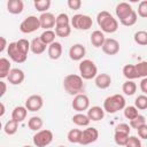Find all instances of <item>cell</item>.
<instances>
[{
    "mask_svg": "<svg viewBox=\"0 0 147 147\" xmlns=\"http://www.w3.org/2000/svg\"><path fill=\"white\" fill-rule=\"evenodd\" d=\"M63 87L65 92L70 95H77L79 93H83L84 92L83 77L76 74L67 75L63 79Z\"/></svg>",
    "mask_w": 147,
    "mask_h": 147,
    "instance_id": "1",
    "label": "cell"
},
{
    "mask_svg": "<svg viewBox=\"0 0 147 147\" xmlns=\"http://www.w3.org/2000/svg\"><path fill=\"white\" fill-rule=\"evenodd\" d=\"M96 22L105 33H114L118 29V21L107 10H102L98 14Z\"/></svg>",
    "mask_w": 147,
    "mask_h": 147,
    "instance_id": "2",
    "label": "cell"
},
{
    "mask_svg": "<svg viewBox=\"0 0 147 147\" xmlns=\"http://www.w3.org/2000/svg\"><path fill=\"white\" fill-rule=\"evenodd\" d=\"M126 101L122 94H113L107 96L103 101V109L108 114H115L125 108Z\"/></svg>",
    "mask_w": 147,
    "mask_h": 147,
    "instance_id": "3",
    "label": "cell"
},
{
    "mask_svg": "<svg viewBox=\"0 0 147 147\" xmlns=\"http://www.w3.org/2000/svg\"><path fill=\"white\" fill-rule=\"evenodd\" d=\"M79 74L83 77V79L88 80V79L95 78V76L98 75V68L92 60L85 59V60H82L79 63Z\"/></svg>",
    "mask_w": 147,
    "mask_h": 147,
    "instance_id": "4",
    "label": "cell"
},
{
    "mask_svg": "<svg viewBox=\"0 0 147 147\" xmlns=\"http://www.w3.org/2000/svg\"><path fill=\"white\" fill-rule=\"evenodd\" d=\"M53 132L48 129H40L39 131H36L32 141L37 147H45L48 146L53 141Z\"/></svg>",
    "mask_w": 147,
    "mask_h": 147,
    "instance_id": "5",
    "label": "cell"
},
{
    "mask_svg": "<svg viewBox=\"0 0 147 147\" xmlns=\"http://www.w3.org/2000/svg\"><path fill=\"white\" fill-rule=\"evenodd\" d=\"M71 26L76 30H88L90 28H92L93 21L91 18V16L85 15V14H76L71 17Z\"/></svg>",
    "mask_w": 147,
    "mask_h": 147,
    "instance_id": "6",
    "label": "cell"
},
{
    "mask_svg": "<svg viewBox=\"0 0 147 147\" xmlns=\"http://www.w3.org/2000/svg\"><path fill=\"white\" fill-rule=\"evenodd\" d=\"M7 53H8L9 57L16 63H23L28 59V53H25L23 49H21L16 41H13V42L8 44Z\"/></svg>",
    "mask_w": 147,
    "mask_h": 147,
    "instance_id": "7",
    "label": "cell"
},
{
    "mask_svg": "<svg viewBox=\"0 0 147 147\" xmlns=\"http://www.w3.org/2000/svg\"><path fill=\"white\" fill-rule=\"evenodd\" d=\"M40 21L39 17L34 16V15H30L26 18H24L21 24H20V30L23 33H32L34 31H37L38 29H40Z\"/></svg>",
    "mask_w": 147,
    "mask_h": 147,
    "instance_id": "8",
    "label": "cell"
},
{
    "mask_svg": "<svg viewBox=\"0 0 147 147\" xmlns=\"http://www.w3.org/2000/svg\"><path fill=\"white\" fill-rule=\"evenodd\" d=\"M71 107L74 110H76L77 113H83L84 110H87L90 108V99L86 94L84 93H79L77 95H75Z\"/></svg>",
    "mask_w": 147,
    "mask_h": 147,
    "instance_id": "9",
    "label": "cell"
},
{
    "mask_svg": "<svg viewBox=\"0 0 147 147\" xmlns=\"http://www.w3.org/2000/svg\"><path fill=\"white\" fill-rule=\"evenodd\" d=\"M99 138V131L95 127H86L85 130L82 131V139H80V145H90L92 142H95Z\"/></svg>",
    "mask_w": 147,
    "mask_h": 147,
    "instance_id": "10",
    "label": "cell"
},
{
    "mask_svg": "<svg viewBox=\"0 0 147 147\" xmlns=\"http://www.w3.org/2000/svg\"><path fill=\"white\" fill-rule=\"evenodd\" d=\"M44 106V99L39 94H32L25 100V107L29 111H38Z\"/></svg>",
    "mask_w": 147,
    "mask_h": 147,
    "instance_id": "11",
    "label": "cell"
},
{
    "mask_svg": "<svg viewBox=\"0 0 147 147\" xmlns=\"http://www.w3.org/2000/svg\"><path fill=\"white\" fill-rule=\"evenodd\" d=\"M102 52L107 55H116L119 52V42L114 38H108L102 45Z\"/></svg>",
    "mask_w": 147,
    "mask_h": 147,
    "instance_id": "12",
    "label": "cell"
},
{
    "mask_svg": "<svg viewBox=\"0 0 147 147\" xmlns=\"http://www.w3.org/2000/svg\"><path fill=\"white\" fill-rule=\"evenodd\" d=\"M39 21H40V26L42 29L49 30V29H52V28L55 26L56 17L52 13L45 11V13H41V15L39 16Z\"/></svg>",
    "mask_w": 147,
    "mask_h": 147,
    "instance_id": "13",
    "label": "cell"
},
{
    "mask_svg": "<svg viewBox=\"0 0 147 147\" xmlns=\"http://www.w3.org/2000/svg\"><path fill=\"white\" fill-rule=\"evenodd\" d=\"M86 54V49L82 44H75L69 49V56L72 61H82Z\"/></svg>",
    "mask_w": 147,
    "mask_h": 147,
    "instance_id": "14",
    "label": "cell"
},
{
    "mask_svg": "<svg viewBox=\"0 0 147 147\" xmlns=\"http://www.w3.org/2000/svg\"><path fill=\"white\" fill-rule=\"evenodd\" d=\"M134 9L131 7V5L129 2H119L116 8H115V13H116V16L119 21H122L123 18H125L126 16H129Z\"/></svg>",
    "mask_w": 147,
    "mask_h": 147,
    "instance_id": "15",
    "label": "cell"
},
{
    "mask_svg": "<svg viewBox=\"0 0 147 147\" xmlns=\"http://www.w3.org/2000/svg\"><path fill=\"white\" fill-rule=\"evenodd\" d=\"M24 78H25L24 71L21 70V69H18V68L11 69L10 72H9V75H8V77H7L8 82L11 85H20V84H22L23 80H24Z\"/></svg>",
    "mask_w": 147,
    "mask_h": 147,
    "instance_id": "16",
    "label": "cell"
},
{
    "mask_svg": "<svg viewBox=\"0 0 147 147\" xmlns=\"http://www.w3.org/2000/svg\"><path fill=\"white\" fill-rule=\"evenodd\" d=\"M62 51H63L62 45L59 41H54V42L48 45L47 53H48V56L51 60H59L62 55Z\"/></svg>",
    "mask_w": 147,
    "mask_h": 147,
    "instance_id": "17",
    "label": "cell"
},
{
    "mask_svg": "<svg viewBox=\"0 0 147 147\" xmlns=\"http://www.w3.org/2000/svg\"><path fill=\"white\" fill-rule=\"evenodd\" d=\"M105 113H106L105 109L101 108V107H99V106H93V107H91V108L87 109V116L93 122H98V121L103 119Z\"/></svg>",
    "mask_w": 147,
    "mask_h": 147,
    "instance_id": "18",
    "label": "cell"
},
{
    "mask_svg": "<svg viewBox=\"0 0 147 147\" xmlns=\"http://www.w3.org/2000/svg\"><path fill=\"white\" fill-rule=\"evenodd\" d=\"M46 46H48V45H46V44L40 39V37L33 38V39L31 40V42H30V51H31L33 54L39 55V54H42V53L46 51Z\"/></svg>",
    "mask_w": 147,
    "mask_h": 147,
    "instance_id": "19",
    "label": "cell"
},
{
    "mask_svg": "<svg viewBox=\"0 0 147 147\" xmlns=\"http://www.w3.org/2000/svg\"><path fill=\"white\" fill-rule=\"evenodd\" d=\"M94 82H95L96 87H99V88H101V90H106V88H108V87L110 86V84H111V77H110V75H108V74H98V75L95 76Z\"/></svg>",
    "mask_w": 147,
    "mask_h": 147,
    "instance_id": "20",
    "label": "cell"
},
{
    "mask_svg": "<svg viewBox=\"0 0 147 147\" xmlns=\"http://www.w3.org/2000/svg\"><path fill=\"white\" fill-rule=\"evenodd\" d=\"M24 3L22 0H8L7 1V10L13 15H18L23 11Z\"/></svg>",
    "mask_w": 147,
    "mask_h": 147,
    "instance_id": "21",
    "label": "cell"
},
{
    "mask_svg": "<svg viewBox=\"0 0 147 147\" xmlns=\"http://www.w3.org/2000/svg\"><path fill=\"white\" fill-rule=\"evenodd\" d=\"M28 111L29 110H28V108L25 106H16L11 111V118L17 121L18 123H21L26 118Z\"/></svg>",
    "mask_w": 147,
    "mask_h": 147,
    "instance_id": "22",
    "label": "cell"
},
{
    "mask_svg": "<svg viewBox=\"0 0 147 147\" xmlns=\"http://www.w3.org/2000/svg\"><path fill=\"white\" fill-rule=\"evenodd\" d=\"M106 38H105V32L103 31H100V30H95L92 32L91 34V42L94 47L99 48V47H102L103 42H105Z\"/></svg>",
    "mask_w": 147,
    "mask_h": 147,
    "instance_id": "23",
    "label": "cell"
},
{
    "mask_svg": "<svg viewBox=\"0 0 147 147\" xmlns=\"http://www.w3.org/2000/svg\"><path fill=\"white\" fill-rule=\"evenodd\" d=\"M123 75L126 79H137L139 78V75L137 72V69H136V65L134 64H125L123 67Z\"/></svg>",
    "mask_w": 147,
    "mask_h": 147,
    "instance_id": "24",
    "label": "cell"
},
{
    "mask_svg": "<svg viewBox=\"0 0 147 147\" xmlns=\"http://www.w3.org/2000/svg\"><path fill=\"white\" fill-rule=\"evenodd\" d=\"M10 70H11V67H10L9 60L6 57H1L0 59V78L1 79L7 78Z\"/></svg>",
    "mask_w": 147,
    "mask_h": 147,
    "instance_id": "25",
    "label": "cell"
},
{
    "mask_svg": "<svg viewBox=\"0 0 147 147\" xmlns=\"http://www.w3.org/2000/svg\"><path fill=\"white\" fill-rule=\"evenodd\" d=\"M71 119H72V122H74L76 125H78V126H88V124H90V122H91L90 117H88L87 115L83 114V113H77L76 115L72 116Z\"/></svg>",
    "mask_w": 147,
    "mask_h": 147,
    "instance_id": "26",
    "label": "cell"
},
{
    "mask_svg": "<svg viewBox=\"0 0 147 147\" xmlns=\"http://www.w3.org/2000/svg\"><path fill=\"white\" fill-rule=\"evenodd\" d=\"M122 91L125 95H133L137 91V84L132 80V79H127L125 83H123L122 85Z\"/></svg>",
    "mask_w": 147,
    "mask_h": 147,
    "instance_id": "27",
    "label": "cell"
},
{
    "mask_svg": "<svg viewBox=\"0 0 147 147\" xmlns=\"http://www.w3.org/2000/svg\"><path fill=\"white\" fill-rule=\"evenodd\" d=\"M44 125V121L41 117L39 116H32L29 121H28V126L30 130L32 131H39Z\"/></svg>",
    "mask_w": 147,
    "mask_h": 147,
    "instance_id": "28",
    "label": "cell"
},
{
    "mask_svg": "<svg viewBox=\"0 0 147 147\" xmlns=\"http://www.w3.org/2000/svg\"><path fill=\"white\" fill-rule=\"evenodd\" d=\"M55 33L57 37L67 38L71 33V24H64V25H55Z\"/></svg>",
    "mask_w": 147,
    "mask_h": 147,
    "instance_id": "29",
    "label": "cell"
},
{
    "mask_svg": "<svg viewBox=\"0 0 147 147\" xmlns=\"http://www.w3.org/2000/svg\"><path fill=\"white\" fill-rule=\"evenodd\" d=\"M17 130H18V122L15 121V119H13V118L9 119V121L5 124V126H3V131H5V133L8 134V136L15 134V133L17 132Z\"/></svg>",
    "mask_w": 147,
    "mask_h": 147,
    "instance_id": "30",
    "label": "cell"
},
{
    "mask_svg": "<svg viewBox=\"0 0 147 147\" xmlns=\"http://www.w3.org/2000/svg\"><path fill=\"white\" fill-rule=\"evenodd\" d=\"M68 141L71 144H79L80 139H82V130L79 129H71L68 132Z\"/></svg>",
    "mask_w": 147,
    "mask_h": 147,
    "instance_id": "31",
    "label": "cell"
},
{
    "mask_svg": "<svg viewBox=\"0 0 147 147\" xmlns=\"http://www.w3.org/2000/svg\"><path fill=\"white\" fill-rule=\"evenodd\" d=\"M55 36H56L55 31H53L52 29H49V30H45V31L40 34V39H41L46 45H49V44H52V42L55 41Z\"/></svg>",
    "mask_w": 147,
    "mask_h": 147,
    "instance_id": "32",
    "label": "cell"
},
{
    "mask_svg": "<svg viewBox=\"0 0 147 147\" xmlns=\"http://www.w3.org/2000/svg\"><path fill=\"white\" fill-rule=\"evenodd\" d=\"M133 39L136 44L140 46H147V31H144V30L137 31L133 36Z\"/></svg>",
    "mask_w": 147,
    "mask_h": 147,
    "instance_id": "33",
    "label": "cell"
},
{
    "mask_svg": "<svg viewBox=\"0 0 147 147\" xmlns=\"http://www.w3.org/2000/svg\"><path fill=\"white\" fill-rule=\"evenodd\" d=\"M137 21H138V14H137L136 10H133L129 16H126L125 18L119 21V23L122 25H124V26H132V25H134L137 23Z\"/></svg>",
    "mask_w": 147,
    "mask_h": 147,
    "instance_id": "34",
    "label": "cell"
},
{
    "mask_svg": "<svg viewBox=\"0 0 147 147\" xmlns=\"http://www.w3.org/2000/svg\"><path fill=\"white\" fill-rule=\"evenodd\" d=\"M129 137H130L129 133H124V132H119V131H115V133H114V140L119 146H125Z\"/></svg>",
    "mask_w": 147,
    "mask_h": 147,
    "instance_id": "35",
    "label": "cell"
},
{
    "mask_svg": "<svg viewBox=\"0 0 147 147\" xmlns=\"http://www.w3.org/2000/svg\"><path fill=\"white\" fill-rule=\"evenodd\" d=\"M49 7H51V0H37V1H34V8L38 11L45 13L49 9Z\"/></svg>",
    "mask_w": 147,
    "mask_h": 147,
    "instance_id": "36",
    "label": "cell"
},
{
    "mask_svg": "<svg viewBox=\"0 0 147 147\" xmlns=\"http://www.w3.org/2000/svg\"><path fill=\"white\" fill-rule=\"evenodd\" d=\"M138 115H139V113H138V108L136 106H127V107L125 106V108H124V116L127 119H133Z\"/></svg>",
    "mask_w": 147,
    "mask_h": 147,
    "instance_id": "37",
    "label": "cell"
},
{
    "mask_svg": "<svg viewBox=\"0 0 147 147\" xmlns=\"http://www.w3.org/2000/svg\"><path fill=\"white\" fill-rule=\"evenodd\" d=\"M134 106L140 109V110H145L147 109V96L145 94H141V95H138L134 100Z\"/></svg>",
    "mask_w": 147,
    "mask_h": 147,
    "instance_id": "38",
    "label": "cell"
},
{
    "mask_svg": "<svg viewBox=\"0 0 147 147\" xmlns=\"http://www.w3.org/2000/svg\"><path fill=\"white\" fill-rule=\"evenodd\" d=\"M136 65V69H137V72L139 75V78H144V77H147V61H141V62H138Z\"/></svg>",
    "mask_w": 147,
    "mask_h": 147,
    "instance_id": "39",
    "label": "cell"
},
{
    "mask_svg": "<svg viewBox=\"0 0 147 147\" xmlns=\"http://www.w3.org/2000/svg\"><path fill=\"white\" fill-rule=\"evenodd\" d=\"M146 123V118H145V116L144 115H138L137 117H134L133 119H130V126L131 127H133V129H138L139 126H141L142 124H145Z\"/></svg>",
    "mask_w": 147,
    "mask_h": 147,
    "instance_id": "40",
    "label": "cell"
},
{
    "mask_svg": "<svg viewBox=\"0 0 147 147\" xmlns=\"http://www.w3.org/2000/svg\"><path fill=\"white\" fill-rule=\"evenodd\" d=\"M71 18H69L68 14L65 13H60L56 16V23L55 25H64V24H71Z\"/></svg>",
    "mask_w": 147,
    "mask_h": 147,
    "instance_id": "41",
    "label": "cell"
},
{
    "mask_svg": "<svg viewBox=\"0 0 147 147\" xmlns=\"http://www.w3.org/2000/svg\"><path fill=\"white\" fill-rule=\"evenodd\" d=\"M137 14L142 18H147V0H141L139 2Z\"/></svg>",
    "mask_w": 147,
    "mask_h": 147,
    "instance_id": "42",
    "label": "cell"
},
{
    "mask_svg": "<svg viewBox=\"0 0 147 147\" xmlns=\"http://www.w3.org/2000/svg\"><path fill=\"white\" fill-rule=\"evenodd\" d=\"M125 146L126 147H141V140L140 138H137L136 136H130Z\"/></svg>",
    "mask_w": 147,
    "mask_h": 147,
    "instance_id": "43",
    "label": "cell"
},
{
    "mask_svg": "<svg viewBox=\"0 0 147 147\" xmlns=\"http://www.w3.org/2000/svg\"><path fill=\"white\" fill-rule=\"evenodd\" d=\"M67 3L71 10H78L82 7V0H67Z\"/></svg>",
    "mask_w": 147,
    "mask_h": 147,
    "instance_id": "44",
    "label": "cell"
},
{
    "mask_svg": "<svg viewBox=\"0 0 147 147\" xmlns=\"http://www.w3.org/2000/svg\"><path fill=\"white\" fill-rule=\"evenodd\" d=\"M16 42L20 46L21 49H23L25 53H29V51H30V42L26 39H18Z\"/></svg>",
    "mask_w": 147,
    "mask_h": 147,
    "instance_id": "45",
    "label": "cell"
},
{
    "mask_svg": "<svg viewBox=\"0 0 147 147\" xmlns=\"http://www.w3.org/2000/svg\"><path fill=\"white\" fill-rule=\"evenodd\" d=\"M115 131H119V132H124V133H129V134H130L131 126H130V124H126V123H121V124H117V125H116Z\"/></svg>",
    "mask_w": 147,
    "mask_h": 147,
    "instance_id": "46",
    "label": "cell"
},
{
    "mask_svg": "<svg viewBox=\"0 0 147 147\" xmlns=\"http://www.w3.org/2000/svg\"><path fill=\"white\" fill-rule=\"evenodd\" d=\"M138 131V136L140 139H147V124H142L141 126H139L137 129Z\"/></svg>",
    "mask_w": 147,
    "mask_h": 147,
    "instance_id": "47",
    "label": "cell"
},
{
    "mask_svg": "<svg viewBox=\"0 0 147 147\" xmlns=\"http://www.w3.org/2000/svg\"><path fill=\"white\" fill-rule=\"evenodd\" d=\"M140 90L144 94H147V77H144L140 82Z\"/></svg>",
    "mask_w": 147,
    "mask_h": 147,
    "instance_id": "48",
    "label": "cell"
},
{
    "mask_svg": "<svg viewBox=\"0 0 147 147\" xmlns=\"http://www.w3.org/2000/svg\"><path fill=\"white\" fill-rule=\"evenodd\" d=\"M0 85H1V92H0V96L2 98V96L5 95V93H6V91H7V84H6L3 80H1V82H0Z\"/></svg>",
    "mask_w": 147,
    "mask_h": 147,
    "instance_id": "49",
    "label": "cell"
},
{
    "mask_svg": "<svg viewBox=\"0 0 147 147\" xmlns=\"http://www.w3.org/2000/svg\"><path fill=\"white\" fill-rule=\"evenodd\" d=\"M6 47H8L7 45V40L5 37H1V46H0V52H3L6 49Z\"/></svg>",
    "mask_w": 147,
    "mask_h": 147,
    "instance_id": "50",
    "label": "cell"
},
{
    "mask_svg": "<svg viewBox=\"0 0 147 147\" xmlns=\"http://www.w3.org/2000/svg\"><path fill=\"white\" fill-rule=\"evenodd\" d=\"M0 107H1L0 116H3V114H5V105H3V102H1V103H0Z\"/></svg>",
    "mask_w": 147,
    "mask_h": 147,
    "instance_id": "51",
    "label": "cell"
},
{
    "mask_svg": "<svg viewBox=\"0 0 147 147\" xmlns=\"http://www.w3.org/2000/svg\"><path fill=\"white\" fill-rule=\"evenodd\" d=\"M141 0H129V2H132V3H136V2H140Z\"/></svg>",
    "mask_w": 147,
    "mask_h": 147,
    "instance_id": "52",
    "label": "cell"
},
{
    "mask_svg": "<svg viewBox=\"0 0 147 147\" xmlns=\"http://www.w3.org/2000/svg\"><path fill=\"white\" fill-rule=\"evenodd\" d=\"M34 1H37V0H33V2H34Z\"/></svg>",
    "mask_w": 147,
    "mask_h": 147,
    "instance_id": "53",
    "label": "cell"
}]
</instances>
